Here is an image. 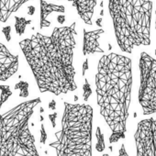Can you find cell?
Returning a JSON list of instances; mask_svg holds the SVG:
<instances>
[{"label": "cell", "instance_id": "6", "mask_svg": "<svg viewBox=\"0 0 156 156\" xmlns=\"http://www.w3.org/2000/svg\"><path fill=\"white\" fill-rule=\"evenodd\" d=\"M139 103L143 115L156 113V59L142 51L139 61Z\"/></svg>", "mask_w": 156, "mask_h": 156}, {"label": "cell", "instance_id": "4", "mask_svg": "<svg viewBox=\"0 0 156 156\" xmlns=\"http://www.w3.org/2000/svg\"><path fill=\"white\" fill-rule=\"evenodd\" d=\"M93 116L90 105L64 102L61 129L49 144L57 156H93Z\"/></svg>", "mask_w": 156, "mask_h": 156}, {"label": "cell", "instance_id": "1", "mask_svg": "<svg viewBox=\"0 0 156 156\" xmlns=\"http://www.w3.org/2000/svg\"><path fill=\"white\" fill-rule=\"evenodd\" d=\"M76 22L56 27L51 35L35 33L20 41V47L32 72L39 90L55 96L77 89L73 54Z\"/></svg>", "mask_w": 156, "mask_h": 156}, {"label": "cell", "instance_id": "33", "mask_svg": "<svg viewBox=\"0 0 156 156\" xmlns=\"http://www.w3.org/2000/svg\"><path fill=\"white\" fill-rule=\"evenodd\" d=\"M155 30H156V20H155Z\"/></svg>", "mask_w": 156, "mask_h": 156}, {"label": "cell", "instance_id": "8", "mask_svg": "<svg viewBox=\"0 0 156 156\" xmlns=\"http://www.w3.org/2000/svg\"><path fill=\"white\" fill-rule=\"evenodd\" d=\"M19 70V55L13 54L3 43L0 42V81L11 78Z\"/></svg>", "mask_w": 156, "mask_h": 156}, {"label": "cell", "instance_id": "7", "mask_svg": "<svg viewBox=\"0 0 156 156\" xmlns=\"http://www.w3.org/2000/svg\"><path fill=\"white\" fill-rule=\"evenodd\" d=\"M136 156H156V118L140 120L134 134Z\"/></svg>", "mask_w": 156, "mask_h": 156}, {"label": "cell", "instance_id": "13", "mask_svg": "<svg viewBox=\"0 0 156 156\" xmlns=\"http://www.w3.org/2000/svg\"><path fill=\"white\" fill-rule=\"evenodd\" d=\"M31 24V20H27L25 17L15 16V30L19 36H22L25 33L27 26Z\"/></svg>", "mask_w": 156, "mask_h": 156}, {"label": "cell", "instance_id": "17", "mask_svg": "<svg viewBox=\"0 0 156 156\" xmlns=\"http://www.w3.org/2000/svg\"><path fill=\"white\" fill-rule=\"evenodd\" d=\"M82 88H83V98L87 102V101H88L89 98L92 95V88H91V86L87 80V78H86V77H85V82H84Z\"/></svg>", "mask_w": 156, "mask_h": 156}, {"label": "cell", "instance_id": "30", "mask_svg": "<svg viewBox=\"0 0 156 156\" xmlns=\"http://www.w3.org/2000/svg\"><path fill=\"white\" fill-rule=\"evenodd\" d=\"M41 121H43V117L41 115Z\"/></svg>", "mask_w": 156, "mask_h": 156}, {"label": "cell", "instance_id": "25", "mask_svg": "<svg viewBox=\"0 0 156 156\" xmlns=\"http://www.w3.org/2000/svg\"><path fill=\"white\" fill-rule=\"evenodd\" d=\"M34 13H35V8H34L33 6H30V7H29V9H28V14H29V15H30V16H32Z\"/></svg>", "mask_w": 156, "mask_h": 156}, {"label": "cell", "instance_id": "15", "mask_svg": "<svg viewBox=\"0 0 156 156\" xmlns=\"http://www.w3.org/2000/svg\"><path fill=\"white\" fill-rule=\"evenodd\" d=\"M96 137H97V144H96V149L98 151L102 152L104 151L106 145H105V140H104V134L101 131L100 127L97 128V131H96Z\"/></svg>", "mask_w": 156, "mask_h": 156}, {"label": "cell", "instance_id": "19", "mask_svg": "<svg viewBox=\"0 0 156 156\" xmlns=\"http://www.w3.org/2000/svg\"><path fill=\"white\" fill-rule=\"evenodd\" d=\"M46 140H47V133L45 130L44 124L41 123V143L44 144L46 142Z\"/></svg>", "mask_w": 156, "mask_h": 156}, {"label": "cell", "instance_id": "2", "mask_svg": "<svg viewBox=\"0 0 156 156\" xmlns=\"http://www.w3.org/2000/svg\"><path fill=\"white\" fill-rule=\"evenodd\" d=\"M132 83L130 58L114 52L100 58L95 77L97 102L101 116L111 129L110 144L126 138Z\"/></svg>", "mask_w": 156, "mask_h": 156}, {"label": "cell", "instance_id": "28", "mask_svg": "<svg viewBox=\"0 0 156 156\" xmlns=\"http://www.w3.org/2000/svg\"><path fill=\"white\" fill-rule=\"evenodd\" d=\"M100 7L103 9V7H104V2H103V1H101V3H100Z\"/></svg>", "mask_w": 156, "mask_h": 156}, {"label": "cell", "instance_id": "27", "mask_svg": "<svg viewBox=\"0 0 156 156\" xmlns=\"http://www.w3.org/2000/svg\"><path fill=\"white\" fill-rule=\"evenodd\" d=\"M103 15H104V9H102L101 11H100V16H103Z\"/></svg>", "mask_w": 156, "mask_h": 156}, {"label": "cell", "instance_id": "10", "mask_svg": "<svg viewBox=\"0 0 156 156\" xmlns=\"http://www.w3.org/2000/svg\"><path fill=\"white\" fill-rule=\"evenodd\" d=\"M66 1L72 4L78 16L87 25L91 26L93 24L92 19L97 6V0H66Z\"/></svg>", "mask_w": 156, "mask_h": 156}, {"label": "cell", "instance_id": "16", "mask_svg": "<svg viewBox=\"0 0 156 156\" xmlns=\"http://www.w3.org/2000/svg\"><path fill=\"white\" fill-rule=\"evenodd\" d=\"M15 89L20 90V97L21 98H27L29 96V84L24 81L19 82L15 86Z\"/></svg>", "mask_w": 156, "mask_h": 156}, {"label": "cell", "instance_id": "29", "mask_svg": "<svg viewBox=\"0 0 156 156\" xmlns=\"http://www.w3.org/2000/svg\"><path fill=\"white\" fill-rule=\"evenodd\" d=\"M41 113H43V108H41Z\"/></svg>", "mask_w": 156, "mask_h": 156}, {"label": "cell", "instance_id": "18", "mask_svg": "<svg viewBox=\"0 0 156 156\" xmlns=\"http://www.w3.org/2000/svg\"><path fill=\"white\" fill-rule=\"evenodd\" d=\"M2 33L5 35V38L7 40V41H11V27L9 25V26H6L2 29Z\"/></svg>", "mask_w": 156, "mask_h": 156}, {"label": "cell", "instance_id": "9", "mask_svg": "<svg viewBox=\"0 0 156 156\" xmlns=\"http://www.w3.org/2000/svg\"><path fill=\"white\" fill-rule=\"evenodd\" d=\"M105 30L100 28L94 30H87L84 29L83 31V48L82 52L84 56H87L95 53H103L104 50L101 48L99 39Z\"/></svg>", "mask_w": 156, "mask_h": 156}, {"label": "cell", "instance_id": "12", "mask_svg": "<svg viewBox=\"0 0 156 156\" xmlns=\"http://www.w3.org/2000/svg\"><path fill=\"white\" fill-rule=\"evenodd\" d=\"M30 0H0V23H5L12 14Z\"/></svg>", "mask_w": 156, "mask_h": 156}, {"label": "cell", "instance_id": "5", "mask_svg": "<svg viewBox=\"0 0 156 156\" xmlns=\"http://www.w3.org/2000/svg\"><path fill=\"white\" fill-rule=\"evenodd\" d=\"M41 103L36 98L0 114V156H40L30 120Z\"/></svg>", "mask_w": 156, "mask_h": 156}, {"label": "cell", "instance_id": "11", "mask_svg": "<svg viewBox=\"0 0 156 156\" xmlns=\"http://www.w3.org/2000/svg\"><path fill=\"white\" fill-rule=\"evenodd\" d=\"M41 6V16H40V29L43 30L49 28L51 22L48 20V17L51 13L63 14L65 12V8L62 5H55L47 2L46 0H40Z\"/></svg>", "mask_w": 156, "mask_h": 156}, {"label": "cell", "instance_id": "21", "mask_svg": "<svg viewBox=\"0 0 156 156\" xmlns=\"http://www.w3.org/2000/svg\"><path fill=\"white\" fill-rule=\"evenodd\" d=\"M57 112H53L51 114H49V119L51 122V125H52V128H55L56 127V119H57Z\"/></svg>", "mask_w": 156, "mask_h": 156}, {"label": "cell", "instance_id": "31", "mask_svg": "<svg viewBox=\"0 0 156 156\" xmlns=\"http://www.w3.org/2000/svg\"><path fill=\"white\" fill-rule=\"evenodd\" d=\"M102 156H109V154H108V153H105V154H103Z\"/></svg>", "mask_w": 156, "mask_h": 156}, {"label": "cell", "instance_id": "14", "mask_svg": "<svg viewBox=\"0 0 156 156\" xmlns=\"http://www.w3.org/2000/svg\"><path fill=\"white\" fill-rule=\"evenodd\" d=\"M11 96H12V91L9 86H7V85L0 86V109H1L2 106L7 102V100Z\"/></svg>", "mask_w": 156, "mask_h": 156}, {"label": "cell", "instance_id": "22", "mask_svg": "<svg viewBox=\"0 0 156 156\" xmlns=\"http://www.w3.org/2000/svg\"><path fill=\"white\" fill-rule=\"evenodd\" d=\"M118 156H129L127 151H126V148H125V145L124 144H121L120 146V149L119 151V155Z\"/></svg>", "mask_w": 156, "mask_h": 156}, {"label": "cell", "instance_id": "32", "mask_svg": "<svg viewBox=\"0 0 156 156\" xmlns=\"http://www.w3.org/2000/svg\"><path fill=\"white\" fill-rule=\"evenodd\" d=\"M136 117H137V113L135 112V113H134V118H136Z\"/></svg>", "mask_w": 156, "mask_h": 156}, {"label": "cell", "instance_id": "26", "mask_svg": "<svg viewBox=\"0 0 156 156\" xmlns=\"http://www.w3.org/2000/svg\"><path fill=\"white\" fill-rule=\"evenodd\" d=\"M101 22H102V18H98L97 20H96V23H97V25L98 26V27H102V24H101Z\"/></svg>", "mask_w": 156, "mask_h": 156}, {"label": "cell", "instance_id": "24", "mask_svg": "<svg viewBox=\"0 0 156 156\" xmlns=\"http://www.w3.org/2000/svg\"><path fill=\"white\" fill-rule=\"evenodd\" d=\"M57 21L60 23V24H62L65 22V17L63 15H61V16H58L57 17Z\"/></svg>", "mask_w": 156, "mask_h": 156}, {"label": "cell", "instance_id": "3", "mask_svg": "<svg viewBox=\"0 0 156 156\" xmlns=\"http://www.w3.org/2000/svg\"><path fill=\"white\" fill-rule=\"evenodd\" d=\"M117 43L123 52L151 44L152 2L151 0H108Z\"/></svg>", "mask_w": 156, "mask_h": 156}, {"label": "cell", "instance_id": "23", "mask_svg": "<svg viewBox=\"0 0 156 156\" xmlns=\"http://www.w3.org/2000/svg\"><path fill=\"white\" fill-rule=\"evenodd\" d=\"M49 108L51 109V110H55V108H56V102H55V100H51L49 103Z\"/></svg>", "mask_w": 156, "mask_h": 156}, {"label": "cell", "instance_id": "20", "mask_svg": "<svg viewBox=\"0 0 156 156\" xmlns=\"http://www.w3.org/2000/svg\"><path fill=\"white\" fill-rule=\"evenodd\" d=\"M88 69H89V62H88V59L87 58L85 60V62H83V64H82V75L84 77L86 76V73H87V71Z\"/></svg>", "mask_w": 156, "mask_h": 156}]
</instances>
